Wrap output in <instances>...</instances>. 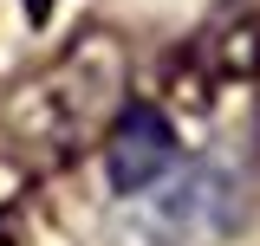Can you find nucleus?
Listing matches in <instances>:
<instances>
[{
  "mask_svg": "<svg viewBox=\"0 0 260 246\" xmlns=\"http://www.w3.org/2000/svg\"><path fill=\"white\" fill-rule=\"evenodd\" d=\"M124 85H130V52L117 32L72 39L46 71H32L7 91V104H0L7 155L26 162L32 175L72 169L91 143H104L111 117L124 110Z\"/></svg>",
  "mask_w": 260,
  "mask_h": 246,
  "instance_id": "1",
  "label": "nucleus"
},
{
  "mask_svg": "<svg viewBox=\"0 0 260 246\" xmlns=\"http://www.w3.org/2000/svg\"><path fill=\"white\" fill-rule=\"evenodd\" d=\"M254 78H260V13L254 7H228V13H215L169 59V97H162V110H169L176 130L182 123H202L215 110V97L241 91Z\"/></svg>",
  "mask_w": 260,
  "mask_h": 246,
  "instance_id": "2",
  "label": "nucleus"
},
{
  "mask_svg": "<svg viewBox=\"0 0 260 246\" xmlns=\"http://www.w3.org/2000/svg\"><path fill=\"white\" fill-rule=\"evenodd\" d=\"M137 201L143 208L124 220V246H208L241 220V182L221 162H189Z\"/></svg>",
  "mask_w": 260,
  "mask_h": 246,
  "instance_id": "3",
  "label": "nucleus"
},
{
  "mask_svg": "<svg viewBox=\"0 0 260 246\" xmlns=\"http://www.w3.org/2000/svg\"><path fill=\"white\" fill-rule=\"evenodd\" d=\"M104 182L111 194H150L156 182H169L182 169V130L169 123L162 104H137L124 97V110L104 130Z\"/></svg>",
  "mask_w": 260,
  "mask_h": 246,
  "instance_id": "4",
  "label": "nucleus"
},
{
  "mask_svg": "<svg viewBox=\"0 0 260 246\" xmlns=\"http://www.w3.org/2000/svg\"><path fill=\"white\" fill-rule=\"evenodd\" d=\"M0 246H26V214L20 208H0Z\"/></svg>",
  "mask_w": 260,
  "mask_h": 246,
  "instance_id": "5",
  "label": "nucleus"
}]
</instances>
